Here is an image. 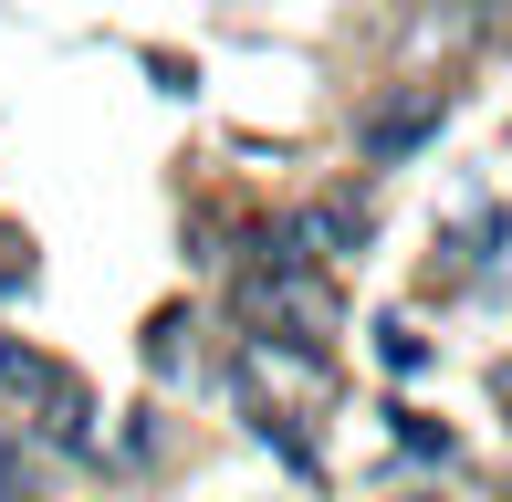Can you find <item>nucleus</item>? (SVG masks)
I'll list each match as a JSON object with an SVG mask.
<instances>
[{
    "mask_svg": "<svg viewBox=\"0 0 512 502\" xmlns=\"http://www.w3.org/2000/svg\"><path fill=\"white\" fill-rule=\"evenodd\" d=\"M418 502H429V492H418Z\"/></svg>",
    "mask_w": 512,
    "mask_h": 502,
    "instance_id": "nucleus-9",
    "label": "nucleus"
},
{
    "mask_svg": "<svg viewBox=\"0 0 512 502\" xmlns=\"http://www.w3.org/2000/svg\"><path fill=\"white\" fill-rule=\"evenodd\" d=\"M241 314H251V325H272L283 346H304V356H324V335H335V304H324V293L304 283V262H293L283 241H272V262H251Z\"/></svg>",
    "mask_w": 512,
    "mask_h": 502,
    "instance_id": "nucleus-2",
    "label": "nucleus"
},
{
    "mask_svg": "<svg viewBox=\"0 0 512 502\" xmlns=\"http://www.w3.org/2000/svg\"><path fill=\"white\" fill-rule=\"evenodd\" d=\"M377 356H387V377H418L429 367V335L418 325H377Z\"/></svg>",
    "mask_w": 512,
    "mask_h": 502,
    "instance_id": "nucleus-6",
    "label": "nucleus"
},
{
    "mask_svg": "<svg viewBox=\"0 0 512 502\" xmlns=\"http://www.w3.org/2000/svg\"><path fill=\"white\" fill-rule=\"evenodd\" d=\"M356 241H366V210H356V199H304V210H293V231H283L293 262H345Z\"/></svg>",
    "mask_w": 512,
    "mask_h": 502,
    "instance_id": "nucleus-4",
    "label": "nucleus"
},
{
    "mask_svg": "<svg viewBox=\"0 0 512 502\" xmlns=\"http://www.w3.org/2000/svg\"><path fill=\"white\" fill-rule=\"evenodd\" d=\"M398 440H408V450H429V461H450V429H429V419H408V408H398Z\"/></svg>",
    "mask_w": 512,
    "mask_h": 502,
    "instance_id": "nucleus-7",
    "label": "nucleus"
},
{
    "mask_svg": "<svg viewBox=\"0 0 512 502\" xmlns=\"http://www.w3.org/2000/svg\"><path fill=\"white\" fill-rule=\"evenodd\" d=\"M439 11H450V21H471V32H492V21L512 11V0H439Z\"/></svg>",
    "mask_w": 512,
    "mask_h": 502,
    "instance_id": "nucleus-8",
    "label": "nucleus"
},
{
    "mask_svg": "<svg viewBox=\"0 0 512 502\" xmlns=\"http://www.w3.org/2000/svg\"><path fill=\"white\" fill-rule=\"evenodd\" d=\"M0 398L42 408V429H53L63 450H95V398H84V377L53 367L42 346H11V335H0Z\"/></svg>",
    "mask_w": 512,
    "mask_h": 502,
    "instance_id": "nucleus-1",
    "label": "nucleus"
},
{
    "mask_svg": "<svg viewBox=\"0 0 512 502\" xmlns=\"http://www.w3.org/2000/svg\"><path fill=\"white\" fill-rule=\"evenodd\" d=\"M0 502H42V461L11 440V429H0Z\"/></svg>",
    "mask_w": 512,
    "mask_h": 502,
    "instance_id": "nucleus-5",
    "label": "nucleus"
},
{
    "mask_svg": "<svg viewBox=\"0 0 512 502\" xmlns=\"http://www.w3.org/2000/svg\"><path fill=\"white\" fill-rule=\"evenodd\" d=\"M439 126H450L439 84H408V95H377V105L356 116V157H366V168H408V157L429 147Z\"/></svg>",
    "mask_w": 512,
    "mask_h": 502,
    "instance_id": "nucleus-3",
    "label": "nucleus"
}]
</instances>
